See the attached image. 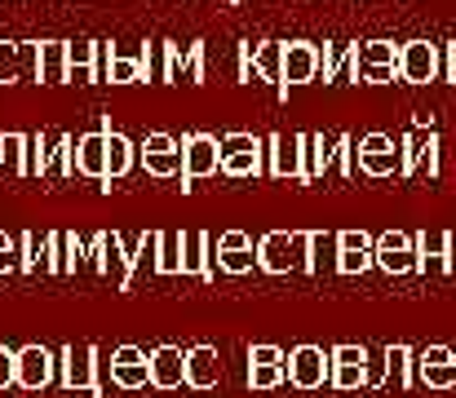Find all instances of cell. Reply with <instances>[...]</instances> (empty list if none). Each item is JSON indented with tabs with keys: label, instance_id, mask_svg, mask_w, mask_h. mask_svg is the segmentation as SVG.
I'll return each instance as SVG.
<instances>
[{
	"label": "cell",
	"instance_id": "17",
	"mask_svg": "<svg viewBox=\"0 0 456 398\" xmlns=\"http://www.w3.org/2000/svg\"><path fill=\"white\" fill-rule=\"evenodd\" d=\"M111 386H120V390H147L151 386V354H142L138 345H120L111 354Z\"/></svg>",
	"mask_w": 456,
	"mask_h": 398
},
{
	"label": "cell",
	"instance_id": "5",
	"mask_svg": "<svg viewBox=\"0 0 456 398\" xmlns=\"http://www.w3.org/2000/svg\"><path fill=\"white\" fill-rule=\"evenodd\" d=\"M399 80L403 85L444 80V45H435V40H408L399 49Z\"/></svg>",
	"mask_w": 456,
	"mask_h": 398
},
{
	"label": "cell",
	"instance_id": "9",
	"mask_svg": "<svg viewBox=\"0 0 456 398\" xmlns=\"http://www.w3.org/2000/svg\"><path fill=\"white\" fill-rule=\"evenodd\" d=\"M399 146H403V177H439L444 173V164H439L444 142L435 129H412Z\"/></svg>",
	"mask_w": 456,
	"mask_h": 398
},
{
	"label": "cell",
	"instance_id": "16",
	"mask_svg": "<svg viewBox=\"0 0 456 398\" xmlns=\"http://www.w3.org/2000/svg\"><path fill=\"white\" fill-rule=\"evenodd\" d=\"M53 377H58V359L45 350V345H22L18 350V390H45V386H53Z\"/></svg>",
	"mask_w": 456,
	"mask_h": 398
},
{
	"label": "cell",
	"instance_id": "27",
	"mask_svg": "<svg viewBox=\"0 0 456 398\" xmlns=\"http://www.w3.org/2000/svg\"><path fill=\"white\" fill-rule=\"evenodd\" d=\"M40 85H67V40H40Z\"/></svg>",
	"mask_w": 456,
	"mask_h": 398
},
{
	"label": "cell",
	"instance_id": "2",
	"mask_svg": "<svg viewBox=\"0 0 456 398\" xmlns=\"http://www.w3.org/2000/svg\"><path fill=\"white\" fill-rule=\"evenodd\" d=\"M222 146V173L226 177H266V137L257 133H226Z\"/></svg>",
	"mask_w": 456,
	"mask_h": 398
},
{
	"label": "cell",
	"instance_id": "20",
	"mask_svg": "<svg viewBox=\"0 0 456 398\" xmlns=\"http://www.w3.org/2000/svg\"><path fill=\"white\" fill-rule=\"evenodd\" d=\"M151 386L155 390H177V386H186V350H177V345H155L151 350Z\"/></svg>",
	"mask_w": 456,
	"mask_h": 398
},
{
	"label": "cell",
	"instance_id": "25",
	"mask_svg": "<svg viewBox=\"0 0 456 398\" xmlns=\"http://www.w3.org/2000/svg\"><path fill=\"white\" fill-rule=\"evenodd\" d=\"M337 262H341V244L332 231H310V274H337Z\"/></svg>",
	"mask_w": 456,
	"mask_h": 398
},
{
	"label": "cell",
	"instance_id": "44",
	"mask_svg": "<svg viewBox=\"0 0 456 398\" xmlns=\"http://www.w3.org/2000/svg\"><path fill=\"white\" fill-rule=\"evenodd\" d=\"M248 363H253V368H284V354H280L275 345H253V350H248Z\"/></svg>",
	"mask_w": 456,
	"mask_h": 398
},
{
	"label": "cell",
	"instance_id": "8",
	"mask_svg": "<svg viewBox=\"0 0 456 398\" xmlns=\"http://www.w3.org/2000/svg\"><path fill=\"white\" fill-rule=\"evenodd\" d=\"M58 381L67 390H85V394H102L98 381V350L94 345H67L58 354Z\"/></svg>",
	"mask_w": 456,
	"mask_h": 398
},
{
	"label": "cell",
	"instance_id": "14",
	"mask_svg": "<svg viewBox=\"0 0 456 398\" xmlns=\"http://www.w3.org/2000/svg\"><path fill=\"white\" fill-rule=\"evenodd\" d=\"M417 235H403V231H386L377 235V270L386 274H412L417 270Z\"/></svg>",
	"mask_w": 456,
	"mask_h": 398
},
{
	"label": "cell",
	"instance_id": "11",
	"mask_svg": "<svg viewBox=\"0 0 456 398\" xmlns=\"http://www.w3.org/2000/svg\"><path fill=\"white\" fill-rule=\"evenodd\" d=\"M138 164L159 182L182 177V142L168 137V133H147V142L138 146Z\"/></svg>",
	"mask_w": 456,
	"mask_h": 398
},
{
	"label": "cell",
	"instance_id": "21",
	"mask_svg": "<svg viewBox=\"0 0 456 398\" xmlns=\"http://www.w3.org/2000/svg\"><path fill=\"white\" fill-rule=\"evenodd\" d=\"M222 381V359L213 345H191L186 350V386L191 390H213Z\"/></svg>",
	"mask_w": 456,
	"mask_h": 398
},
{
	"label": "cell",
	"instance_id": "42",
	"mask_svg": "<svg viewBox=\"0 0 456 398\" xmlns=\"http://www.w3.org/2000/svg\"><path fill=\"white\" fill-rule=\"evenodd\" d=\"M253 80H257V45L240 40V85H253Z\"/></svg>",
	"mask_w": 456,
	"mask_h": 398
},
{
	"label": "cell",
	"instance_id": "18",
	"mask_svg": "<svg viewBox=\"0 0 456 398\" xmlns=\"http://www.w3.org/2000/svg\"><path fill=\"white\" fill-rule=\"evenodd\" d=\"M332 390H363L368 386V350L363 345H337L332 350Z\"/></svg>",
	"mask_w": 456,
	"mask_h": 398
},
{
	"label": "cell",
	"instance_id": "41",
	"mask_svg": "<svg viewBox=\"0 0 456 398\" xmlns=\"http://www.w3.org/2000/svg\"><path fill=\"white\" fill-rule=\"evenodd\" d=\"M22 53V80H40V40H18Z\"/></svg>",
	"mask_w": 456,
	"mask_h": 398
},
{
	"label": "cell",
	"instance_id": "39",
	"mask_svg": "<svg viewBox=\"0 0 456 398\" xmlns=\"http://www.w3.org/2000/svg\"><path fill=\"white\" fill-rule=\"evenodd\" d=\"M377 265V248H363V253H341L337 274H368Z\"/></svg>",
	"mask_w": 456,
	"mask_h": 398
},
{
	"label": "cell",
	"instance_id": "45",
	"mask_svg": "<svg viewBox=\"0 0 456 398\" xmlns=\"http://www.w3.org/2000/svg\"><path fill=\"white\" fill-rule=\"evenodd\" d=\"M18 386V350H4L0 345V390Z\"/></svg>",
	"mask_w": 456,
	"mask_h": 398
},
{
	"label": "cell",
	"instance_id": "35",
	"mask_svg": "<svg viewBox=\"0 0 456 398\" xmlns=\"http://www.w3.org/2000/svg\"><path fill=\"white\" fill-rule=\"evenodd\" d=\"M208 80V45L191 40L186 45V85H204Z\"/></svg>",
	"mask_w": 456,
	"mask_h": 398
},
{
	"label": "cell",
	"instance_id": "10",
	"mask_svg": "<svg viewBox=\"0 0 456 398\" xmlns=\"http://www.w3.org/2000/svg\"><path fill=\"white\" fill-rule=\"evenodd\" d=\"M284 372H289V386L297 390H319L332 381V350L323 354L319 345H297L289 359H284Z\"/></svg>",
	"mask_w": 456,
	"mask_h": 398
},
{
	"label": "cell",
	"instance_id": "28",
	"mask_svg": "<svg viewBox=\"0 0 456 398\" xmlns=\"http://www.w3.org/2000/svg\"><path fill=\"white\" fill-rule=\"evenodd\" d=\"M284 40H262L257 45V80H266V85H284Z\"/></svg>",
	"mask_w": 456,
	"mask_h": 398
},
{
	"label": "cell",
	"instance_id": "34",
	"mask_svg": "<svg viewBox=\"0 0 456 398\" xmlns=\"http://www.w3.org/2000/svg\"><path fill=\"white\" fill-rule=\"evenodd\" d=\"M159 274H182V231L159 235Z\"/></svg>",
	"mask_w": 456,
	"mask_h": 398
},
{
	"label": "cell",
	"instance_id": "37",
	"mask_svg": "<svg viewBox=\"0 0 456 398\" xmlns=\"http://www.w3.org/2000/svg\"><path fill=\"white\" fill-rule=\"evenodd\" d=\"M22 80V53H18V40H0V85H13Z\"/></svg>",
	"mask_w": 456,
	"mask_h": 398
},
{
	"label": "cell",
	"instance_id": "30",
	"mask_svg": "<svg viewBox=\"0 0 456 398\" xmlns=\"http://www.w3.org/2000/svg\"><path fill=\"white\" fill-rule=\"evenodd\" d=\"M107 80L111 85H134V80H147V67H142V49L138 53H125L111 45V67H107Z\"/></svg>",
	"mask_w": 456,
	"mask_h": 398
},
{
	"label": "cell",
	"instance_id": "47",
	"mask_svg": "<svg viewBox=\"0 0 456 398\" xmlns=\"http://www.w3.org/2000/svg\"><path fill=\"white\" fill-rule=\"evenodd\" d=\"M444 80H448V85H456V40H448V45H444Z\"/></svg>",
	"mask_w": 456,
	"mask_h": 398
},
{
	"label": "cell",
	"instance_id": "46",
	"mask_svg": "<svg viewBox=\"0 0 456 398\" xmlns=\"http://www.w3.org/2000/svg\"><path fill=\"white\" fill-rule=\"evenodd\" d=\"M240 248H253V240H248L244 231H226V235H217V253H240Z\"/></svg>",
	"mask_w": 456,
	"mask_h": 398
},
{
	"label": "cell",
	"instance_id": "32",
	"mask_svg": "<svg viewBox=\"0 0 456 398\" xmlns=\"http://www.w3.org/2000/svg\"><path fill=\"white\" fill-rule=\"evenodd\" d=\"M89 248L76 240V235H67V231H53V274H71L80 257H85Z\"/></svg>",
	"mask_w": 456,
	"mask_h": 398
},
{
	"label": "cell",
	"instance_id": "6",
	"mask_svg": "<svg viewBox=\"0 0 456 398\" xmlns=\"http://www.w3.org/2000/svg\"><path fill=\"white\" fill-rule=\"evenodd\" d=\"M222 173V146L208 133H186L182 137V191H191V182Z\"/></svg>",
	"mask_w": 456,
	"mask_h": 398
},
{
	"label": "cell",
	"instance_id": "13",
	"mask_svg": "<svg viewBox=\"0 0 456 398\" xmlns=\"http://www.w3.org/2000/svg\"><path fill=\"white\" fill-rule=\"evenodd\" d=\"M182 274L217 279V240L208 231H182Z\"/></svg>",
	"mask_w": 456,
	"mask_h": 398
},
{
	"label": "cell",
	"instance_id": "33",
	"mask_svg": "<svg viewBox=\"0 0 456 398\" xmlns=\"http://www.w3.org/2000/svg\"><path fill=\"white\" fill-rule=\"evenodd\" d=\"M142 67H147V80L168 85V40H151L142 49Z\"/></svg>",
	"mask_w": 456,
	"mask_h": 398
},
{
	"label": "cell",
	"instance_id": "26",
	"mask_svg": "<svg viewBox=\"0 0 456 398\" xmlns=\"http://www.w3.org/2000/svg\"><path fill=\"white\" fill-rule=\"evenodd\" d=\"M386 381L395 390H408L417 381V354L408 345H386Z\"/></svg>",
	"mask_w": 456,
	"mask_h": 398
},
{
	"label": "cell",
	"instance_id": "7",
	"mask_svg": "<svg viewBox=\"0 0 456 398\" xmlns=\"http://www.w3.org/2000/svg\"><path fill=\"white\" fill-rule=\"evenodd\" d=\"M266 177L305 182V133H271L266 137Z\"/></svg>",
	"mask_w": 456,
	"mask_h": 398
},
{
	"label": "cell",
	"instance_id": "22",
	"mask_svg": "<svg viewBox=\"0 0 456 398\" xmlns=\"http://www.w3.org/2000/svg\"><path fill=\"white\" fill-rule=\"evenodd\" d=\"M22 274H53V231H22Z\"/></svg>",
	"mask_w": 456,
	"mask_h": 398
},
{
	"label": "cell",
	"instance_id": "48",
	"mask_svg": "<svg viewBox=\"0 0 456 398\" xmlns=\"http://www.w3.org/2000/svg\"><path fill=\"white\" fill-rule=\"evenodd\" d=\"M231 4H235V0H231Z\"/></svg>",
	"mask_w": 456,
	"mask_h": 398
},
{
	"label": "cell",
	"instance_id": "29",
	"mask_svg": "<svg viewBox=\"0 0 456 398\" xmlns=\"http://www.w3.org/2000/svg\"><path fill=\"white\" fill-rule=\"evenodd\" d=\"M159 235H164V231H147V235L138 240V248H134V270H129V288H134L142 274H147V279L159 274Z\"/></svg>",
	"mask_w": 456,
	"mask_h": 398
},
{
	"label": "cell",
	"instance_id": "40",
	"mask_svg": "<svg viewBox=\"0 0 456 398\" xmlns=\"http://www.w3.org/2000/svg\"><path fill=\"white\" fill-rule=\"evenodd\" d=\"M284 381H289L284 368H253V363H248V386H253V390H275V386H284Z\"/></svg>",
	"mask_w": 456,
	"mask_h": 398
},
{
	"label": "cell",
	"instance_id": "4",
	"mask_svg": "<svg viewBox=\"0 0 456 398\" xmlns=\"http://www.w3.org/2000/svg\"><path fill=\"white\" fill-rule=\"evenodd\" d=\"M89 265H94V274H107L120 292H129V270H134V253L125 248V240L116 235V231H102V235H94V244H89Z\"/></svg>",
	"mask_w": 456,
	"mask_h": 398
},
{
	"label": "cell",
	"instance_id": "15",
	"mask_svg": "<svg viewBox=\"0 0 456 398\" xmlns=\"http://www.w3.org/2000/svg\"><path fill=\"white\" fill-rule=\"evenodd\" d=\"M319 80V45H305V40H289L284 49V85H280V98H289V89H302Z\"/></svg>",
	"mask_w": 456,
	"mask_h": 398
},
{
	"label": "cell",
	"instance_id": "36",
	"mask_svg": "<svg viewBox=\"0 0 456 398\" xmlns=\"http://www.w3.org/2000/svg\"><path fill=\"white\" fill-rule=\"evenodd\" d=\"M217 270H226V274H248V270H262V262H257V248L217 253Z\"/></svg>",
	"mask_w": 456,
	"mask_h": 398
},
{
	"label": "cell",
	"instance_id": "12",
	"mask_svg": "<svg viewBox=\"0 0 456 398\" xmlns=\"http://www.w3.org/2000/svg\"><path fill=\"white\" fill-rule=\"evenodd\" d=\"M107 133H111V125L98 120V129L76 137V177H89V182L107 186Z\"/></svg>",
	"mask_w": 456,
	"mask_h": 398
},
{
	"label": "cell",
	"instance_id": "19",
	"mask_svg": "<svg viewBox=\"0 0 456 398\" xmlns=\"http://www.w3.org/2000/svg\"><path fill=\"white\" fill-rule=\"evenodd\" d=\"M0 177H36L31 133H0Z\"/></svg>",
	"mask_w": 456,
	"mask_h": 398
},
{
	"label": "cell",
	"instance_id": "24",
	"mask_svg": "<svg viewBox=\"0 0 456 398\" xmlns=\"http://www.w3.org/2000/svg\"><path fill=\"white\" fill-rule=\"evenodd\" d=\"M332 146H337V137H328V133H305V186L328 177Z\"/></svg>",
	"mask_w": 456,
	"mask_h": 398
},
{
	"label": "cell",
	"instance_id": "38",
	"mask_svg": "<svg viewBox=\"0 0 456 398\" xmlns=\"http://www.w3.org/2000/svg\"><path fill=\"white\" fill-rule=\"evenodd\" d=\"M0 274H22V235L0 231Z\"/></svg>",
	"mask_w": 456,
	"mask_h": 398
},
{
	"label": "cell",
	"instance_id": "31",
	"mask_svg": "<svg viewBox=\"0 0 456 398\" xmlns=\"http://www.w3.org/2000/svg\"><path fill=\"white\" fill-rule=\"evenodd\" d=\"M417 381H421V386H430V390H456V359L435 363V359L417 354Z\"/></svg>",
	"mask_w": 456,
	"mask_h": 398
},
{
	"label": "cell",
	"instance_id": "23",
	"mask_svg": "<svg viewBox=\"0 0 456 398\" xmlns=\"http://www.w3.org/2000/svg\"><path fill=\"white\" fill-rule=\"evenodd\" d=\"M134 164H138V146L125 137V133H107V186L102 191H111V182H120V177H129L134 173Z\"/></svg>",
	"mask_w": 456,
	"mask_h": 398
},
{
	"label": "cell",
	"instance_id": "43",
	"mask_svg": "<svg viewBox=\"0 0 456 398\" xmlns=\"http://www.w3.org/2000/svg\"><path fill=\"white\" fill-rule=\"evenodd\" d=\"M337 244L341 253H363V248H377V240L368 231H337Z\"/></svg>",
	"mask_w": 456,
	"mask_h": 398
},
{
	"label": "cell",
	"instance_id": "3",
	"mask_svg": "<svg viewBox=\"0 0 456 398\" xmlns=\"http://www.w3.org/2000/svg\"><path fill=\"white\" fill-rule=\"evenodd\" d=\"M354 164L363 177H403V146L390 133H368L354 142Z\"/></svg>",
	"mask_w": 456,
	"mask_h": 398
},
{
	"label": "cell",
	"instance_id": "1",
	"mask_svg": "<svg viewBox=\"0 0 456 398\" xmlns=\"http://www.w3.org/2000/svg\"><path fill=\"white\" fill-rule=\"evenodd\" d=\"M257 262L266 274H297L310 265V231H271L257 244Z\"/></svg>",
	"mask_w": 456,
	"mask_h": 398
}]
</instances>
